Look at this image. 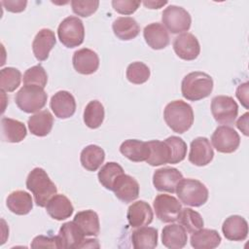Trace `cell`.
I'll use <instances>...</instances> for the list:
<instances>
[{"label": "cell", "mask_w": 249, "mask_h": 249, "mask_svg": "<svg viewBox=\"0 0 249 249\" xmlns=\"http://www.w3.org/2000/svg\"><path fill=\"white\" fill-rule=\"evenodd\" d=\"M26 188L32 193L35 203L40 207H45L57 192L54 183L41 167H35L29 172L26 178Z\"/></svg>", "instance_id": "cell-1"}, {"label": "cell", "mask_w": 249, "mask_h": 249, "mask_svg": "<svg viewBox=\"0 0 249 249\" xmlns=\"http://www.w3.org/2000/svg\"><path fill=\"white\" fill-rule=\"evenodd\" d=\"M166 124L177 133H184L194 124V111L190 104L183 100L169 102L163 111Z\"/></svg>", "instance_id": "cell-2"}, {"label": "cell", "mask_w": 249, "mask_h": 249, "mask_svg": "<svg viewBox=\"0 0 249 249\" xmlns=\"http://www.w3.org/2000/svg\"><path fill=\"white\" fill-rule=\"evenodd\" d=\"M213 79L210 75L195 71L187 74L181 83V91L184 98L190 101H197L207 97L213 89Z\"/></svg>", "instance_id": "cell-3"}, {"label": "cell", "mask_w": 249, "mask_h": 249, "mask_svg": "<svg viewBox=\"0 0 249 249\" xmlns=\"http://www.w3.org/2000/svg\"><path fill=\"white\" fill-rule=\"evenodd\" d=\"M175 193L182 203L193 207L203 205L209 196L206 186L202 182L192 178H183L178 183Z\"/></svg>", "instance_id": "cell-4"}, {"label": "cell", "mask_w": 249, "mask_h": 249, "mask_svg": "<svg viewBox=\"0 0 249 249\" xmlns=\"http://www.w3.org/2000/svg\"><path fill=\"white\" fill-rule=\"evenodd\" d=\"M48 94L43 88L33 85H24L16 94L17 106L25 113L40 111L47 103Z\"/></svg>", "instance_id": "cell-5"}, {"label": "cell", "mask_w": 249, "mask_h": 249, "mask_svg": "<svg viewBox=\"0 0 249 249\" xmlns=\"http://www.w3.org/2000/svg\"><path fill=\"white\" fill-rule=\"evenodd\" d=\"M57 36L66 48L80 46L85 39V27L83 21L74 16L65 18L58 25Z\"/></svg>", "instance_id": "cell-6"}, {"label": "cell", "mask_w": 249, "mask_h": 249, "mask_svg": "<svg viewBox=\"0 0 249 249\" xmlns=\"http://www.w3.org/2000/svg\"><path fill=\"white\" fill-rule=\"evenodd\" d=\"M161 20L166 30L172 34L188 31L192 23V18L189 12L183 7L176 5H169L163 10Z\"/></svg>", "instance_id": "cell-7"}, {"label": "cell", "mask_w": 249, "mask_h": 249, "mask_svg": "<svg viewBox=\"0 0 249 249\" xmlns=\"http://www.w3.org/2000/svg\"><path fill=\"white\" fill-rule=\"evenodd\" d=\"M211 113L217 123L231 124L237 117L238 105L231 96L217 95L211 101Z\"/></svg>", "instance_id": "cell-8"}, {"label": "cell", "mask_w": 249, "mask_h": 249, "mask_svg": "<svg viewBox=\"0 0 249 249\" xmlns=\"http://www.w3.org/2000/svg\"><path fill=\"white\" fill-rule=\"evenodd\" d=\"M157 217L163 223H173L178 220L182 205L179 200L170 195H158L153 202Z\"/></svg>", "instance_id": "cell-9"}, {"label": "cell", "mask_w": 249, "mask_h": 249, "mask_svg": "<svg viewBox=\"0 0 249 249\" xmlns=\"http://www.w3.org/2000/svg\"><path fill=\"white\" fill-rule=\"evenodd\" d=\"M211 142L214 148L224 154H231L236 151L240 144L239 134L231 126H218L211 136Z\"/></svg>", "instance_id": "cell-10"}, {"label": "cell", "mask_w": 249, "mask_h": 249, "mask_svg": "<svg viewBox=\"0 0 249 249\" xmlns=\"http://www.w3.org/2000/svg\"><path fill=\"white\" fill-rule=\"evenodd\" d=\"M183 179L182 173L174 167H162L157 169L153 175L154 187L159 192L175 193L178 183Z\"/></svg>", "instance_id": "cell-11"}, {"label": "cell", "mask_w": 249, "mask_h": 249, "mask_svg": "<svg viewBox=\"0 0 249 249\" xmlns=\"http://www.w3.org/2000/svg\"><path fill=\"white\" fill-rule=\"evenodd\" d=\"M175 53L184 60H194L200 53V46L196 37L192 33H182L173 41Z\"/></svg>", "instance_id": "cell-12"}, {"label": "cell", "mask_w": 249, "mask_h": 249, "mask_svg": "<svg viewBox=\"0 0 249 249\" xmlns=\"http://www.w3.org/2000/svg\"><path fill=\"white\" fill-rule=\"evenodd\" d=\"M214 152L210 141L206 137H196L191 142L189 161L196 166H204L213 160Z\"/></svg>", "instance_id": "cell-13"}, {"label": "cell", "mask_w": 249, "mask_h": 249, "mask_svg": "<svg viewBox=\"0 0 249 249\" xmlns=\"http://www.w3.org/2000/svg\"><path fill=\"white\" fill-rule=\"evenodd\" d=\"M72 63L74 69L83 75L93 74L99 66L98 54L88 48H83L73 53Z\"/></svg>", "instance_id": "cell-14"}, {"label": "cell", "mask_w": 249, "mask_h": 249, "mask_svg": "<svg viewBox=\"0 0 249 249\" xmlns=\"http://www.w3.org/2000/svg\"><path fill=\"white\" fill-rule=\"evenodd\" d=\"M112 191L124 203L135 200L139 196V184L130 175L123 173L115 181Z\"/></svg>", "instance_id": "cell-15"}, {"label": "cell", "mask_w": 249, "mask_h": 249, "mask_svg": "<svg viewBox=\"0 0 249 249\" xmlns=\"http://www.w3.org/2000/svg\"><path fill=\"white\" fill-rule=\"evenodd\" d=\"M51 109L55 117L59 119H68L76 111V101L74 96L67 90L55 92L50 101Z\"/></svg>", "instance_id": "cell-16"}, {"label": "cell", "mask_w": 249, "mask_h": 249, "mask_svg": "<svg viewBox=\"0 0 249 249\" xmlns=\"http://www.w3.org/2000/svg\"><path fill=\"white\" fill-rule=\"evenodd\" d=\"M126 218L131 228H140L152 223L154 213L148 202L138 200L129 205L126 212Z\"/></svg>", "instance_id": "cell-17"}, {"label": "cell", "mask_w": 249, "mask_h": 249, "mask_svg": "<svg viewBox=\"0 0 249 249\" xmlns=\"http://www.w3.org/2000/svg\"><path fill=\"white\" fill-rule=\"evenodd\" d=\"M56 43L54 32L49 28H42L35 35L32 42V51L37 60L44 61Z\"/></svg>", "instance_id": "cell-18"}, {"label": "cell", "mask_w": 249, "mask_h": 249, "mask_svg": "<svg viewBox=\"0 0 249 249\" xmlns=\"http://www.w3.org/2000/svg\"><path fill=\"white\" fill-rule=\"evenodd\" d=\"M222 231L229 240L243 241L248 235V223L239 215H231L224 221Z\"/></svg>", "instance_id": "cell-19"}, {"label": "cell", "mask_w": 249, "mask_h": 249, "mask_svg": "<svg viewBox=\"0 0 249 249\" xmlns=\"http://www.w3.org/2000/svg\"><path fill=\"white\" fill-rule=\"evenodd\" d=\"M143 35L146 43L154 50H161L168 46L170 42L169 34L163 24L152 22L144 27Z\"/></svg>", "instance_id": "cell-20"}, {"label": "cell", "mask_w": 249, "mask_h": 249, "mask_svg": "<svg viewBox=\"0 0 249 249\" xmlns=\"http://www.w3.org/2000/svg\"><path fill=\"white\" fill-rule=\"evenodd\" d=\"M120 152L123 156L134 162L146 161L150 156L148 142L137 139L124 140L120 146Z\"/></svg>", "instance_id": "cell-21"}, {"label": "cell", "mask_w": 249, "mask_h": 249, "mask_svg": "<svg viewBox=\"0 0 249 249\" xmlns=\"http://www.w3.org/2000/svg\"><path fill=\"white\" fill-rule=\"evenodd\" d=\"M46 210L54 220L62 221L70 218L74 208L69 198L62 194H55L47 203Z\"/></svg>", "instance_id": "cell-22"}, {"label": "cell", "mask_w": 249, "mask_h": 249, "mask_svg": "<svg viewBox=\"0 0 249 249\" xmlns=\"http://www.w3.org/2000/svg\"><path fill=\"white\" fill-rule=\"evenodd\" d=\"M188 241L187 231L182 225L170 224L165 226L161 231V242L169 249H181Z\"/></svg>", "instance_id": "cell-23"}, {"label": "cell", "mask_w": 249, "mask_h": 249, "mask_svg": "<svg viewBox=\"0 0 249 249\" xmlns=\"http://www.w3.org/2000/svg\"><path fill=\"white\" fill-rule=\"evenodd\" d=\"M73 222L85 236H96L100 231L99 218L97 213L93 210L88 209L78 212L75 215Z\"/></svg>", "instance_id": "cell-24"}, {"label": "cell", "mask_w": 249, "mask_h": 249, "mask_svg": "<svg viewBox=\"0 0 249 249\" xmlns=\"http://www.w3.org/2000/svg\"><path fill=\"white\" fill-rule=\"evenodd\" d=\"M27 134L26 127L23 123L11 119H1V137L2 140L10 143H18L22 141Z\"/></svg>", "instance_id": "cell-25"}, {"label": "cell", "mask_w": 249, "mask_h": 249, "mask_svg": "<svg viewBox=\"0 0 249 249\" xmlns=\"http://www.w3.org/2000/svg\"><path fill=\"white\" fill-rule=\"evenodd\" d=\"M57 236L59 238L60 248L65 249L79 248L85 239V234L80 231L73 221L62 224Z\"/></svg>", "instance_id": "cell-26"}, {"label": "cell", "mask_w": 249, "mask_h": 249, "mask_svg": "<svg viewBox=\"0 0 249 249\" xmlns=\"http://www.w3.org/2000/svg\"><path fill=\"white\" fill-rule=\"evenodd\" d=\"M27 124L32 134L43 137L51 132L53 124V117L49 110L39 111L29 117Z\"/></svg>", "instance_id": "cell-27"}, {"label": "cell", "mask_w": 249, "mask_h": 249, "mask_svg": "<svg viewBox=\"0 0 249 249\" xmlns=\"http://www.w3.org/2000/svg\"><path fill=\"white\" fill-rule=\"evenodd\" d=\"M6 204L11 212L17 215H26L33 207V200L27 192L18 190L8 196Z\"/></svg>", "instance_id": "cell-28"}, {"label": "cell", "mask_w": 249, "mask_h": 249, "mask_svg": "<svg viewBox=\"0 0 249 249\" xmlns=\"http://www.w3.org/2000/svg\"><path fill=\"white\" fill-rule=\"evenodd\" d=\"M112 28L114 34L123 41L134 39L140 32L137 21L131 17H120L113 21Z\"/></svg>", "instance_id": "cell-29"}, {"label": "cell", "mask_w": 249, "mask_h": 249, "mask_svg": "<svg viewBox=\"0 0 249 249\" xmlns=\"http://www.w3.org/2000/svg\"><path fill=\"white\" fill-rule=\"evenodd\" d=\"M105 153L102 148L97 145H88L80 155L82 166L89 171H96L104 162Z\"/></svg>", "instance_id": "cell-30"}, {"label": "cell", "mask_w": 249, "mask_h": 249, "mask_svg": "<svg viewBox=\"0 0 249 249\" xmlns=\"http://www.w3.org/2000/svg\"><path fill=\"white\" fill-rule=\"evenodd\" d=\"M190 242L196 249H213L221 243V236L215 230L200 229L193 232Z\"/></svg>", "instance_id": "cell-31"}, {"label": "cell", "mask_w": 249, "mask_h": 249, "mask_svg": "<svg viewBox=\"0 0 249 249\" xmlns=\"http://www.w3.org/2000/svg\"><path fill=\"white\" fill-rule=\"evenodd\" d=\"M135 249H154L158 245V231L151 227H140L131 234Z\"/></svg>", "instance_id": "cell-32"}, {"label": "cell", "mask_w": 249, "mask_h": 249, "mask_svg": "<svg viewBox=\"0 0 249 249\" xmlns=\"http://www.w3.org/2000/svg\"><path fill=\"white\" fill-rule=\"evenodd\" d=\"M150 148V156L146 160L152 166H159L164 163H169L170 161V149L165 141L152 140L148 141Z\"/></svg>", "instance_id": "cell-33"}, {"label": "cell", "mask_w": 249, "mask_h": 249, "mask_svg": "<svg viewBox=\"0 0 249 249\" xmlns=\"http://www.w3.org/2000/svg\"><path fill=\"white\" fill-rule=\"evenodd\" d=\"M84 123L89 128L99 127L105 117L104 107L98 100L89 101L84 110Z\"/></svg>", "instance_id": "cell-34"}, {"label": "cell", "mask_w": 249, "mask_h": 249, "mask_svg": "<svg viewBox=\"0 0 249 249\" xmlns=\"http://www.w3.org/2000/svg\"><path fill=\"white\" fill-rule=\"evenodd\" d=\"M124 173L123 167L115 162V161H110L105 163L100 170L98 171L97 177L99 183L107 190H111L113 188V185L117 178Z\"/></svg>", "instance_id": "cell-35"}, {"label": "cell", "mask_w": 249, "mask_h": 249, "mask_svg": "<svg viewBox=\"0 0 249 249\" xmlns=\"http://www.w3.org/2000/svg\"><path fill=\"white\" fill-rule=\"evenodd\" d=\"M178 221L189 233H193L202 229L204 225L201 215L198 212L188 207L181 209Z\"/></svg>", "instance_id": "cell-36"}, {"label": "cell", "mask_w": 249, "mask_h": 249, "mask_svg": "<svg viewBox=\"0 0 249 249\" xmlns=\"http://www.w3.org/2000/svg\"><path fill=\"white\" fill-rule=\"evenodd\" d=\"M21 73L15 67H5L0 71V87L3 91L12 92L18 88Z\"/></svg>", "instance_id": "cell-37"}, {"label": "cell", "mask_w": 249, "mask_h": 249, "mask_svg": "<svg viewBox=\"0 0 249 249\" xmlns=\"http://www.w3.org/2000/svg\"><path fill=\"white\" fill-rule=\"evenodd\" d=\"M150 75L151 72L149 67L141 61H135L130 63L127 66L125 72L126 79L134 85H141L146 83L149 80Z\"/></svg>", "instance_id": "cell-38"}, {"label": "cell", "mask_w": 249, "mask_h": 249, "mask_svg": "<svg viewBox=\"0 0 249 249\" xmlns=\"http://www.w3.org/2000/svg\"><path fill=\"white\" fill-rule=\"evenodd\" d=\"M164 141L168 145V147L170 149V153H171L169 163H171V164L179 163L186 158L187 144L182 138L172 135V136L167 137Z\"/></svg>", "instance_id": "cell-39"}, {"label": "cell", "mask_w": 249, "mask_h": 249, "mask_svg": "<svg viewBox=\"0 0 249 249\" xmlns=\"http://www.w3.org/2000/svg\"><path fill=\"white\" fill-rule=\"evenodd\" d=\"M48 82V75L43 66L35 65L28 68L23 74V84L45 88Z\"/></svg>", "instance_id": "cell-40"}, {"label": "cell", "mask_w": 249, "mask_h": 249, "mask_svg": "<svg viewBox=\"0 0 249 249\" xmlns=\"http://www.w3.org/2000/svg\"><path fill=\"white\" fill-rule=\"evenodd\" d=\"M98 6H99V1H97V0H86V1L73 0V1H71L72 11L76 15L83 17V18L89 17L93 13H95Z\"/></svg>", "instance_id": "cell-41"}, {"label": "cell", "mask_w": 249, "mask_h": 249, "mask_svg": "<svg viewBox=\"0 0 249 249\" xmlns=\"http://www.w3.org/2000/svg\"><path fill=\"white\" fill-rule=\"evenodd\" d=\"M140 3V1L136 0H113L112 6L119 14L131 15L138 9Z\"/></svg>", "instance_id": "cell-42"}, {"label": "cell", "mask_w": 249, "mask_h": 249, "mask_svg": "<svg viewBox=\"0 0 249 249\" xmlns=\"http://www.w3.org/2000/svg\"><path fill=\"white\" fill-rule=\"evenodd\" d=\"M32 248H60L58 236L37 235L31 242Z\"/></svg>", "instance_id": "cell-43"}, {"label": "cell", "mask_w": 249, "mask_h": 249, "mask_svg": "<svg viewBox=\"0 0 249 249\" xmlns=\"http://www.w3.org/2000/svg\"><path fill=\"white\" fill-rule=\"evenodd\" d=\"M1 4L5 7V9L12 13H19L24 11L27 1L25 0H8V1H2Z\"/></svg>", "instance_id": "cell-44"}, {"label": "cell", "mask_w": 249, "mask_h": 249, "mask_svg": "<svg viewBox=\"0 0 249 249\" xmlns=\"http://www.w3.org/2000/svg\"><path fill=\"white\" fill-rule=\"evenodd\" d=\"M248 85L247 82L239 85L235 92L236 97L246 109H248Z\"/></svg>", "instance_id": "cell-45"}, {"label": "cell", "mask_w": 249, "mask_h": 249, "mask_svg": "<svg viewBox=\"0 0 249 249\" xmlns=\"http://www.w3.org/2000/svg\"><path fill=\"white\" fill-rule=\"evenodd\" d=\"M248 116H249V114L246 112L236 122L237 128L239 130H241V132H243V134L246 135V136L249 134V131H248Z\"/></svg>", "instance_id": "cell-46"}, {"label": "cell", "mask_w": 249, "mask_h": 249, "mask_svg": "<svg viewBox=\"0 0 249 249\" xmlns=\"http://www.w3.org/2000/svg\"><path fill=\"white\" fill-rule=\"evenodd\" d=\"M79 248H99V243L97 239H93V238L84 239Z\"/></svg>", "instance_id": "cell-47"}, {"label": "cell", "mask_w": 249, "mask_h": 249, "mask_svg": "<svg viewBox=\"0 0 249 249\" xmlns=\"http://www.w3.org/2000/svg\"><path fill=\"white\" fill-rule=\"evenodd\" d=\"M143 4L149 9H160L167 4V1H144Z\"/></svg>", "instance_id": "cell-48"}]
</instances>
